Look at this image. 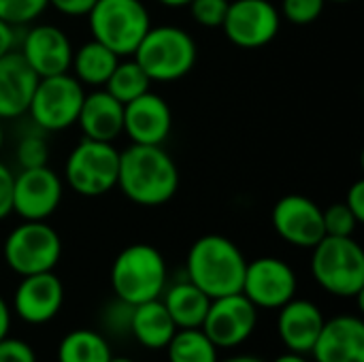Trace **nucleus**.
<instances>
[{"instance_id":"obj_42","label":"nucleus","mask_w":364,"mask_h":362,"mask_svg":"<svg viewBox=\"0 0 364 362\" xmlns=\"http://www.w3.org/2000/svg\"><path fill=\"white\" fill-rule=\"evenodd\" d=\"M218 362H264L260 361V358H256V356H230V358H226V361H218Z\"/></svg>"},{"instance_id":"obj_15","label":"nucleus","mask_w":364,"mask_h":362,"mask_svg":"<svg viewBox=\"0 0 364 362\" xmlns=\"http://www.w3.org/2000/svg\"><path fill=\"white\" fill-rule=\"evenodd\" d=\"M64 305V284L53 271L23 275L13 292L11 312L26 324L51 322Z\"/></svg>"},{"instance_id":"obj_11","label":"nucleus","mask_w":364,"mask_h":362,"mask_svg":"<svg viewBox=\"0 0 364 362\" xmlns=\"http://www.w3.org/2000/svg\"><path fill=\"white\" fill-rule=\"evenodd\" d=\"M279 28L282 15L271 0H232L222 23L228 41L241 49L269 45L279 34Z\"/></svg>"},{"instance_id":"obj_18","label":"nucleus","mask_w":364,"mask_h":362,"mask_svg":"<svg viewBox=\"0 0 364 362\" xmlns=\"http://www.w3.org/2000/svg\"><path fill=\"white\" fill-rule=\"evenodd\" d=\"M309 354L316 362H364V322L352 314L326 320Z\"/></svg>"},{"instance_id":"obj_5","label":"nucleus","mask_w":364,"mask_h":362,"mask_svg":"<svg viewBox=\"0 0 364 362\" xmlns=\"http://www.w3.org/2000/svg\"><path fill=\"white\" fill-rule=\"evenodd\" d=\"M196 55L198 49L192 34L179 26H151L132 53L151 83H171L186 77L194 68Z\"/></svg>"},{"instance_id":"obj_31","label":"nucleus","mask_w":364,"mask_h":362,"mask_svg":"<svg viewBox=\"0 0 364 362\" xmlns=\"http://www.w3.org/2000/svg\"><path fill=\"white\" fill-rule=\"evenodd\" d=\"M15 158H17V164L21 169L45 166L49 160V145L41 134H26L17 143Z\"/></svg>"},{"instance_id":"obj_30","label":"nucleus","mask_w":364,"mask_h":362,"mask_svg":"<svg viewBox=\"0 0 364 362\" xmlns=\"http://www.w3.org/2000/svg\"><path fill=\"white\" fill-rule=\"evenodd\" d=\"M326 0H282V19L294 26H309L320 19Z\"/></svg>"},{"instance_id":"obj_33","label":"nucleus","mask_w":364,"mask_h":362,"mask_svg":"<svg viewBox=\"0 0 364 362\" xmlns=\"http://www.w3.org/2000/svg\"><path fill=\"white\" fill-rule=\"evenodd\" d=\"M130 318H132V305L115 299L102 312V326L107 333L113 335H126V333L130 335Z\"/></svg>"},{"instance_id":"obj_29","label":"nucleus","mask_w":364,"mask_h":362,"mask_svg":"<svg viewBox=\"0 0 364 362\" xmlns=\"http://www.w3.org/2000/svg\"><path fill=\"white\" fill-rule=\"evenodd\" d=\"M322 220H324V233L328 237H354L360 224L346 203H333L331 207L322 209Z\"/></svg>"},{"instance_id":"obj_12","label":"nucleus","mask_w":364,"mask_h":362,"mask_svg":"<svg viewBox=\"0 0 364 362\" xmlns=\"http://www.w3.org/2000/svg\"><path fill=\"white\" fill-rule=\"evenodd\" d=\"M299 280L294 269L275 256L247 260L241 292L256 309H279L296 297Z\"/></svg>"},{"instance_id":"obj_44","label":"nucleus","mask_w":364,"mask_h":362,"mask_svg":"<svg viewBox=\"0 0 364 362\" xmlns=\"http://www.w3.org/2000/svg\"><path fill=\"white\" fill-rule=\"evenodd\" d=\"M4 145V128H2V122H0V149Z\"/></svg>"},{"instance_id":"obj_13","label":"nucleus","mask_w":364,"mask_h":362,"mask_svg":"<svg viewBox=\"0 0 364 362\" xmlns=\"http://www.w3.org/2000/svg\"><path fill=\"white\" fill-rule=\"evenodd\" d=\"M62 194L64 183L47 164L21 169L13 181V213L21 220H47L58 211Z\"/></svg>"},{"instance_id":"obj_19","label":"nucleus","mask_w":364,"mask_h":362,"mask_svg":"<svg viewBox=\"0 0 364 362\" xmlns=\"http://www.w3.org/2000/svg\"><path fill=\"white\" fill-rule=\"evenodd\" d=\"M277 316V335L288 352L309 354L326 318L322 309L309 299H292L282 305Z\"/></svg>"},{"instance_id":"obj_23","label":"nucleus","mask_w":364,"mask_h":362,"mask_svg":"<svg viewBox=\"0 0 364 362\" xmlns=\"http://www.w3.org/2000/svg\"><path fill=\"white\" fill-rule=\"evenodd\" d=\"M160 301L166 307L177 329H200L207 309L211 305V299L188 277L183 282L164 288Z\"/></svg>"},{"instance_id":"obj_35","label":"nucleus","mask_w":364,"mask_h":362,"mask_svg":"<svg viewBox=\"0 0 364 362\" xmlns=\"http://www.w3.org/2000/svg\"><path fill=\"white\" fill-rule=\"evenodd\" d=\"M13 171L4 162H0V222L13 213Z\"/></svg>"},{"instance_id":"obj_38","label":"nucleus","mask_w":364,"mask_h":362,"mask_svg":"<svg viewBox=\"0 0 364 362\" xmlns=\"http://www.w3.org/2000/svg\"><path fill=\"white\" fill-rule=\"evenodd\" d=\"M15 45V28L0 19V58L9 53Z\"/></svg>"},{"instance_id":"obj_24","label":"nucleus","mask_w":364,"mask_h":362,"mask_svg":"<svg viewBox=\"0 0 364 362\" xmlns=\"http://www.w3.org/2000/svg\"><path fill=\"white\" fill-rule=\"evenodd\" d=\"M117 62H119L117 53H113L107 45L92 38V41L83 43L77 51H73L70 75L81 85L105 87V83L111 77Z\"/></svg>"},{"instance_id":"obj_39","label":"nucleus","mask_w":364,"mask_h":362,"mask_svg":"<svg viewBox=\"0 0 364 362\" xmlns=\"http://www.w3.org/2000/svg\"><path fill=\"white\" fill-rule=\"evenodd\" d=\"M11 322H13V312L11 305L0 297V339H4L11 331Z\"/></svg>"},{"instance_id":"obj_27","label":"nucleus","mask_w":364,"mask_h":362,"mask_svg":"<svg viewBox=\"0 0 364 362\" xmlns=\"http://www.w3.org/2000/svg\"><path fill=\"white\" fill-rule=\"evenodd\" d=\"M149 87H151V79L147 77V73L139 66V62L132 55H128L126 60L119 58L117 66L113 68L111 77L105 83V90L113 98H117L122 105L149 92Z\"/></svg>"},{"instance_id":"obj_32","label":"nucleus","mask_w":364,"mask_h":362,"mask_svg":"<svg viewBox=\"0 0 364 362\" xmlns=\"http://www.w3.org/2000/svg\"><path fill=\"white\" fill-rule=\"evenodd\" d=\"M230 0H192L190 13L196 23L205 28H222Z\"/></svg>"},{"instance_id":"obj_17","label":"nucleus","mask_w":364,"mask_h":362,"mask_svg":"<svg viewBox=\"0 0 364 362\" xmlns=\"http://www.w3.org/2000/svg\"><path fill=\"white\" fill-rule=\"evenodd\" d=\"M173 130V113L168 102L156 94L145 92L124 105V134L136 145H162Z\"/></svg>"},{"instance_id":"obj_3","label":"nucleus","mask_w":364,"mask_h":362,"mask_svg":"<svg viewBox=\"0 0 364 362\" xmlns=\"http://www.w3.org/2000/svg\"><path fill=\"white\" fill-rule=\"evenodd\" d=\"M166 280V260L162 252L149 243H132L124 247L111 265L113 294L132 307L160 299Z\"/></svg>"},{"instance_id":"obj_45","label":"nucleus","mask_w":364,"mask_h":362,"mask_svg":"<svg viewBox=\"0 0 364 362\" xmlns=\"http://www.w3.org/2000/svg\"><path fill=\"white\" fill-rule=\"evenodd\" d=\"M326 2H337V4H343V2H354V0H326Z\"/></svg>"},{"instance_id":"obj_41","label":"nucleus","mask_w":364,"mask_h":362,"mask_svg":"<svg viewBox=\"0 0 364 362\" xmlns=\"http://www.w3.org/2000/svg\"><path fill=\"white\" fill-rule=\"evenodd\" d=\"M158 2L168 6V9H179V6H188L192 0H158Z\"/></svg>"},{"instance_id":"obj_37","label":"nucleus","mask_w":364,"mask_h":362,"mask_svg":"<svg viewBox=\"0 0 364 362\" xmlns=\"http://www.w3.org/2000/svg\"><path fill=\"white\" fill-rule=\"evenodd\" d=\"M348 207H350V211L358 218V222H363L364 220V181H354L352 186H350V190H348V196H346V201H343Z\"/></svg>"},{"instance_id":"obj_34","label":"nucleus","mask_w":364,"mask_h":362,"mask_svg":"<svg viewBox=\"0 0 364 362\" xmlns=\"http://www.w3.org/2000/svg\"><path fill=\"white\" fill-rule=\"evenodd\" d=\"M0 362H36L32 346L17 337L0 339Z\"/></svg>"},{"instance_id":"obj_16","label":"nucleus","mask_w":364,"mask_h":362,"mask_svg":"<svg viewBox=\"0 0 364 362\" xmlns=\"http://www.w3.org/2000/svg\"><path fill=\"white\" fill-rule=\"evenodd\" d=\"M73 43L68 34L53 23H36L32 26L23 38L19 53L28 62V66L36 73V77H51L70 73L73 62Z\"/></svg>"},{"instance_id":"obj_25","label":"nucleus","mask_w":364,"mask_h":362,"mask_svg":"<svg viewBox=\"0 0 364 362\" xmlns=\"http://www.w3.org/2000/svg\"><path fill=\"white\" fill-rule=\"evenodd\" d=\"M111 356L109 339L92 329H75L58 346V362H109Z\"/></svg>"},{"instance_id":"obj_7","label":"nucleus","mask_w":364,"mask_h":362,"mask_svg":"<svg viewBox=\"0 0 364 362\" xmlns=\"http://www.w3.org/2000/svg\"><path fill=\"white\" fill-rule=\"evenodd\" d=\"M2 256L19 277L53 271L62 258V239L47 220H23L6 235Z\"/></svg>"},{"instance_id":"obj_14","label":"nucleus","mask_w":364,"mask_h":362,"mask_svg":"<svg viewBox=\"0 0 364 362\" xmlns=\"http://www.w3.org/2000/svg\"><path fill=\"white\" fill-rule=\"evenodd\" d=\"M271 224L288 245L303 250H311L326 237L322 207L303 194L282 196L271 211Z\"/></svg>"},{"instance_id":"obj_21","label":"nucleus","mask_w":364,"mask_h":362,"mask_svg":"<svg viewBox=\"0 0 364 362\" xmlns=\"http://www.w3.org/2000/svg\"><path fill=\"white\" fill-rule=\"evenodd\" d=\"M77 124L85 139L113 143L124 134V105L105 87H96L85 94Z\"/></svg>"},{"instance_id":"obj_40","label":"nucleus","mask_w":364,"mask_h":362,"mask_svg":"<svg viewBox=\"0 0 364 362\" xmlns=\"http://www.w3.org/2000/svg\"><path fill=\"white\" fill-rule=\"evenodd\" d=\"M273 362H309L305 354H294V352H286L282 356H277Z\"/></svg>"},{"instance_id":"obj_10","label":"nucleus","mask_w":364,"mask_h":362,"mask_svg":"<svg viewBox=\"0 0 364 362\" xmlns=\"http://www.w3.org/2000/svg\"><path fill=\"white\" fill-rule=\"evenodd\" d=\"M258 309L243 292L211 299L200 331L218 350H235L243 346L256 331Z\"/></svg>"},{"instance_id":"obj_20","label":"nucleus","mask_w":364,"mask_h":362,"mask_svg":"<svg viewBox=\"0 0 364 362\" xmlns=\"http://www.w3.org/2000/svg\"><path fill=\"white\" fill-rule=\"evenodd\" d=\"M36 81V73L19 51L11 49L0 58V122L28 113Z\"/></svg>"},{"instance_id":"obj_26","label":"nucleus","mask_w":364,"mask_h":362,"mask_svg":"<svg viewBox=\"0 0 364 362\" xmlns=\"http://www.w3.org/2000/svg\"><path fill=\"white\" fill-rule=\"evenodd\" d=\"M166 358L168 362H218L220 350L200 329H177L168 341Z\"/></svg>"},{"instance_id":"obj_6","label":"nucleus","mask_w":364,"mask_h":362,"mask_svg":"<svg viewBox=\"0 0 364 362\" xmlns=\"http://www.w3.org/2000/svg\"><path fill=\"white\" fill-rule=\"evenodd\" d=\"M85 17L92 38L119 58L132 55L151 28L149 11L141 0H96Z\"/></svg>"},{"instance_id":"obj_2","label":"nucleus","mask_w":364,"mask_h":362,"mask_svg":"<svg viewBox=\"0 0 364 362\" xmlns=\"http://www.w3.org/2000/svg\"><path fill=\"white\" fill-rule=\"evenodd\" d=\"M247 258L241 247L224 235L196 239L186 258V277L209 299L241 292Z\"/></svg>"},{"instance_id":"obj_8","label":"nucleus","mask_w":364,"mask_h":362,"mask_svg":"<svg viewBox=\"0 0 364 362\" xmlns=\"http://www.w3.org/2000/svg\"><path fill=\"white\" fill-rule=\"evenodd\" d=\"M119 149L107 141L81 139L68 154L64 179L81 196L96 198L117 188Z\"/></svg>"},{"instance_id":"obj_43","label":"nucleus","mask_w":364,"mask_h":362,"mask_svg":"<svg viewBox=\"0 0 364 362\" xmlns=\"http://www.w3.org/2000/svg\"><path fill=\"white\" fill-rule=\"evenodd\" d=\"M109 362H134L132 358H126V356H111Z\"/></svg>"},{"instance_id":"obj_1","label":"nucleus","mask_w":364,"mask_h":362,"mask_svg":"<svg viewBox=\"0 0 364 362\" xmlns=\"http://www.w3.org/2000/svg\"><path fill=\"white\" fill-rule=\"evenodd\" d=\"M117 188L141 207L166 205L179 190V169L162 145H136L119 151Z\"/></svg>"},{"instance_id":"obj_36","label":"nucleus","mask_w":364,"mask_h":362,"mask_svg":"<svg viewBox=\"0 0 364 362\" xmlns=\"http://www.w3.org/2000/svg\"><path fill=\"white\" fill-rule=\"evenodd\" d=\"M47 4L68 17H85L96 0H47Z\"/></svg>"},{"instance_id":"obj_4","label":"nucleus","mask_w":364,"mask_h":362,"mask_svg":"<svg viewBox=\"0 0 364 362\" xmlns=\"http://www.w3.org/2000/svg\"><path fill=\"white\" fill-rule=\"evenodd\" d=\"M311 275L318 286L339 299L364 292V252L354 237H324L311 247Z\"/></svg>"},{"instance_id":"obj_28","label":"nucleus","mask_w":364,"mask_h":362,"mask_svg":"<svg viewBox=\"0 0 364 362\" xmlns=\"http://www.w3.org/2000/svg\"><path fill=\"white\" fill-rule=\"evenodd\" d=\"M47 6V0H0V19L19 28L36 21Z\"/></svg>"},{"instance_id":"obj_9","label":"nucleus","mask_w":364,"mask_h":362,"mask_svg":"<svg viewBox=\"0 0 364 362\" xmlns=\"http://www.w3.org/2000/svg\"><path fill=\"white\" fill-rule=\"evenodd\" d=\"M83 98L85 90L70 73L38 77L28 115L36 128L45 132H60L77 124Z\"/></svg>"},{"instance_id":"obj_22","label":"nucleus","mask_w":364,"mask_h":362,"mask_svg":"<svg viewBox=\"0 0 364 362\" xmlns=\"http://www.w3.org/2000/svg\"><path fill=\"white\" fill-rule=\"evenodd\" d=\"M175 333L177 326L160 299L132 307L130 335L136 339L139 346L147 350H164Z\"/></svg>"}]
</instances>
